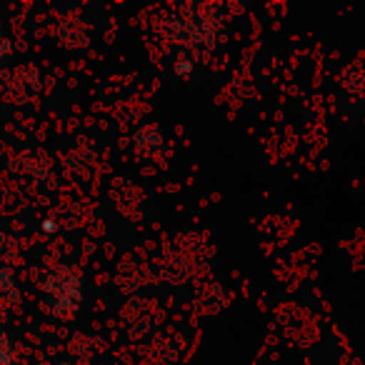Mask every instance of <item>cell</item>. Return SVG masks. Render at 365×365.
Segmentation results:
<instances>
[{
	"label": "cell",
	"mask_w": 365,
	"mask_h": 365,
	"mask_svg": "<svg viewBox=\"0 0 365 365\" xmlns=\"http://www.w3.org/2000/svg\"><path fill=\"white\" fill-rule=\"evenodd\" d=\"M190 71H193V66H190V63H188V66H185V63H178V73H180V76H185V73H190Z\"/></svg>",
	"instance_id": "obj_1"
}]
</instances>
